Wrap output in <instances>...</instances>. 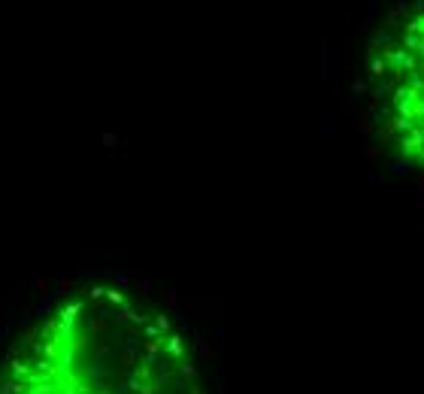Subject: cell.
<instances>
[{
  "mask_svg": "<svg viewBox=\"0 0 424 394\" xmlns=\"http://www.w3.org/2000/svg\"><path fill=\"white\" fill-rule=\"evenodd\" d=\"M0 394H203V376L164 309L100 282L33 328L0 376Z\"/></svg>",
  "mask_w": 424,
  "mask_h": 394,
  "instance_id": "obj_1",
  "label": "cell"
},
{
  "mask_svg": "<svg viewBox=\"0 0 424 394\" xmlns=\"http://www.w3.org/2000/svg\"><path fill=\"white\" fill-rule=\"evenodd\" d=\"M370 109L397 161L424 173V3L385 27L370 61Z\"/></svg>",
  "mask_w": 424,
  "mask_h": 394,
  "instance_id": "obj_2",
  "label": "cell"
}]
</instances>
